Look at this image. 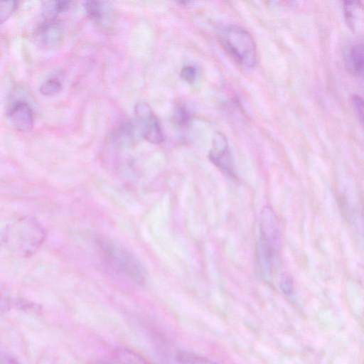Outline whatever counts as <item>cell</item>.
<instances>
[{
  "label": "cell",
  "instance_id": "obj_4",
  "mask_svg": "<svg viewBox=\"0 0 364 364\" xmlns=\"http://www.w3.org/2000/svg\"><path fill=\"white\" fill-rule=\"evenodd\" d=\"M134 112L142 136L149 143L161 144L164 141L162 129L151 107L146 102H139L134 107Z\"/></svg>",
  "mask_w": 364,
  "mask_h": 364
},
{
  "label": "cell",
  "instance_id": "obj_9",
  "mask_svg": "<svg viewBox=\"0 0 364 364\" xmlns=\"http://www.w3.org/2000/svg\"><path fill=\"white\" fill-rule=\"evenodd\" d=\"M363 46L362 43L353 44L348 51L346 56L347 68L350 72L357 76L363 74Z\"/></svg>",
  "mask_w": 364,
  "mask_h": 364
},
{
  "label": "cell",
  "instance_id": "obj_13",
  "mask_svg": "<svg viewBox=\"0 0 364 364\" xmlns=\"http://www.w3.org/2000/svg\"><path fill=\"white\" fill-rule=\"evenodd\" d=\"M176 358L180 364H218L207 358L187 350L178 351Z\"/></svg>",
  "mask_w": 364,
  "mask_h": 364
},
{
  "label": "cell",
  "instance_id": "obj_17",
  "mask_svg": "<svg viewBox=\"0 0 364 364\" xmlns=\"http://www.w3.org/2000/svg\"><path fill=\"white\" fill-rule=\"evenodd\" d=\"M279 287L281 291L287 296L291 297L294 294V284L291 277L284 273L282 274L279 281Z\"/></svg>",
  "mask_w": 364,
  "mask_h": 364
},
{
  "label": "cell",
  "instance_id": "obj_12",
  "mask_svg": "<svg viewBox=\"0 0 364 364\" xmlns=\"http://www.w3.org/2000/svg\"><path fill=\"white\" fill-rule=\"evenodd\" d=\"M118 360L122 364H152L137 353L126 348H119L115 352Z\"/></svg>",
  "mask_w": 364,
  "mask_h": 364
},
{
  "label": "cell",
  "instance_id": "obj_7",
  "mask_svg": "<svg viewBox=\"0 0 364 364\" xmlns=\"http://www.w3.org/2000/svg\"><path fill=\"white\" fill-rule=\"evenodd\" d=\"M63 36L61 26L55 21H47L38 30L35 40L41 48L53 49L60 45Z\"/></svg>",
  "mask_w": 364,
  "mask_h": 364
},
{
  "label": "cell",
  "instance_id": "obj_10",
  "mask_svg": "<svg viewBox=\"0 0 364 364\" xmlns=\"http://www.w3.org/2000/svg\"><path fill=\"white\" fill-rule=\"evenodd\" d=\"M343 10L346 22L351 29L358 28V22L362 18V8L358 1H344Z\"/></svg>",
  "mask_w": 364,
  "mask_h": 364
},
{
  "label": "cell",
  "instance_id": "obj_2",
  "mask_svg": "<svg viewBox=\"0 0 364 364\" xmlns=\"http://www.w3.org/2000/svg\"><path fill=\"white\" fill-rule=\"evenodd\" d=\"M218 39L224 50L237 64L243 68L255 65V43L245 29L236 25L227 26L219 33Z\"/></svg>",
  "mask_w": 364,
  "mask_h": 364
},
{
  "label": "cell",
  "instance_id": "obj_15",
  "mask_svg": "<svg viewBox=\"0 0 364 364\" xmlns=\"http://www.w3.org/2000/svg\"><path fill=\"white\" fill-rule=\"evenodd\" d=\"M62 90L61 82L55 78L48 79L40 87L39 91L44 96H53Z\"/></svg>",
  "mask_w": 364,
  "mask_h": 364
},
{
  "label": "cell",
  "instance_id": "obj_5",
  "mask_svg": "<svg viewBox=\"0 0 364 364\" xmlns=\"http://www.w3.org/2000/svg\"><path fill=\"white\" fill-rule=\"evenodd\" d=\"M210 160L223 173L234 176L233 161L226 137L220 132H216L209 152Z\"/></svg>",
  "mask_w": 364,
  "mask_h": 364
},
{
  "label": "cell",
  "instance_id": "obj_21",
  "mask_svg": "<svg viewBox=\"0 0 364 364\" xmlns=\"http://www.w3.org/2000/svg\"><path fill=\"white\" fill-rule=\"evenodd\" d=\"M0 364H22L10 354L0 350Z\"/></svg>",
  "mask_w": 364,
  "mask_h": 364
},
{
  "label": "cell",
  "instance_id": "obj_19",
  "mask_svg": "<svg viewBox=\"0 0 364 364\" xmlns=\"http://www.w3.org/2000/svg\"><path fill=\"white\" fill-rule=\"evenodd\" d=\"M180 75L183 80L192 84L196 81L197 70L196 68L192 65H186L182 68Z\"/></svg>",
  "mask_w": 364,
  "mask_h": 364
},
{
  "label": "cell",
  "instance_id": "obj_6",
  "mask_svg": "<svg viewBox=\"0 0 364 364\" xmlns=\"http://www.w3.org/2000/svg\"><path fill=\"white\" fill-rule=\"evenodd\" d=\"M259 239L279 250V224L274 212L269 206L264 207L261 212Z\"/></svg>",
  "mask_w": 364,
  "mask_h": 364
},
{
  "label": "cell",
  "instance_id": "obj_20",
  "mask_svg": "<svg viewBox=\"0 0 364 364\" xmlns=\"http://www.w3.org/2000/svg\"><path fill=\"white\" fill-rule=\"evenodd\" d=\"M352 105L358 115V117L359 118L362 123L363 114V103L362 98L358 95L353 96L352 97Z\"/></svg>",
  "mask_w": 364,
  "mask_h": 364
},
{
  "label": "cell",
  "instance_id": "obj_8",
  "mask_svg": "<svg viewBox=\"0 0 364 364\" xmlns=\"http://www.w3.org/2000/svg\"><path fill=\"white\" fill-rule=\"evenodd\" d=\"M9 116L12 124L17 130L22 132L32 130L34 124L33 113L28 103H16L11 109Z\"/></svg>",
  "mask_w": 364,
  "mask_h": 364
},
{
  "label": "cell",
  "instance_id": "obj_16",
  "mask_svg": "<svg viewBox=\"0 0 364 364\" xmlns=\"http://www.w3.org/2000/svg\"><path fill=\"white\" fill-rule=\"evenodd\" d=\"M18 3L14 1H0V23L6 21L15 11Z\"/></svg>",
  "mask_w": 364,
  "mask_h": 364
},
{
  "label": "cell",
  "instance_id": "obj_3",
  "mask_svg": "<svg viewBox=\"0 0 364 364\" xmlns=\"http://www.w3.org/2000/svg\"><path fill=\"white\" fill-rule=\"evenodd\" d=\"M97 243L105 258L119 271L135 283H144V269L132 253L120 244L107 238H99Z\"/></svg>",
  "mask_w": 364,
  "mask_h": 364
},
{
  "label": "cell",
  "instance_id": "obj_1",
  "mask_svg": "<svg viewBox=\"0 0 364 364\" xmlns=\"http://www.w3.org/2000/svg\"><path fill=\"white\" fill-rule=\"evenodd\" d=\"M46 237L40 221L34 217H23L9 225L4 235V242L15 254L26 257L34 254Z\"/></svg>",
  "mask_w": 364,
  "mask_h": 364
},
{
  "label": "cell",
  "instance_id": "obj_11",
  "mask_svg": "<svg viewBox=\"0 0 364 364\" xmlns=\"http://www.w3.org/2000/svg\"><path fill=\"white\" fill-rule=\"evenodd\" d=\"M70 1H49L44 2L43 14L47 21H54L58 14L69 9Z\"/></svg>",
  "mask_w": 364,
  "mask_h": 364
},
{
  "label": "cell",
  "instance_id": "obj_18",
  "mask_svg": "<svg viewBox=\"0 0 364 364\" xmlns=\"http://www.w3.org/2000/svg\"><path fill=\"white\" fill-rule=\"evenodd\" d=\"M174 120L179 127H184L190 120V114L186 109L178 107L174 113Z\"/></svg>",
  "mask_w": 364,
  "mask_h": 364
},
{
  "label": "cell",
  "instance_id": "obj_14",
  "mask_svg": "<svg viewBox=\"0 0 364 364\" xmlns=\"http://www.w3.org/2000/svg\"><path fill=\"white\" fill-rule=\"evenodd\" d=\"M102 2L97 1H87L83 5L88 16L95 21L100 22L104 19L105 11Z\"/></svg>",
  "mask_w": 364,
  "mask_h": 364
}]
</instances>
